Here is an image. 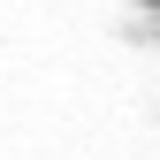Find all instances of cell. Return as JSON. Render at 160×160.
<instances>
[{
    "label": "cell",
    "instance_id": "6da1fadb",
    "mask_svg": "<svg viewBox=\"0 0 160 160\" xmlns=\"http://www.w3.org/2000/svg\"><path fill=\"white\" fill-rule=\"evenodd\" d=\"M145 8H160V0H145Z\"/></svg>",
    "mask_w": 160,
    "mask_h": 160
}]
</instances>
